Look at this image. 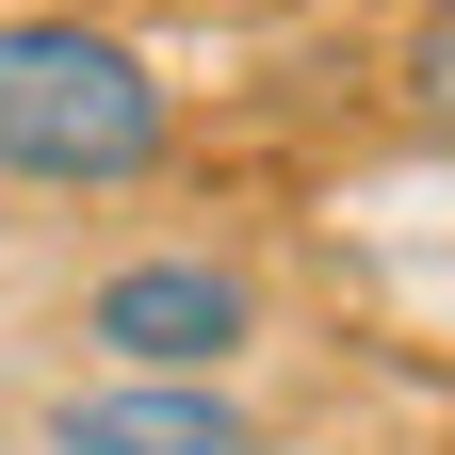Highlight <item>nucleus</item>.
<instances>
[{
    "mask_svg": "<svg viewBox=\"0 0 455 455\" xmlns=\"http://www.w3.org/2000/svg\"><path fill=\"white\" fill-rule=\"evenodd\" d=\"M163 163V82L147 49H114L82 17H0V180H66V196H131Z\"/></svg>",
    "mask_w": 455,
    "mask_h": 455,
    "instance_id": "nucleus-1",
    "label": "nucleus"
},
{
    "mask_svg": "<svg viewBox=\"0 0 455 455\" xmlns=\"http://www.w3.org/2000/svg\"><path fill=\"white\" fill-rule=\"evenodd\" d=\"M82 341H114V358H147V374L196 390L228 341H244V276H228V260H131V276L82 293Z\"/></svg>",
    "mask_w": 455,
    "mask_h": 455,
    "instance_id": "nucleus-2",
    "label": "nucleus"
},
{
    "mask_svg": "<svg viewBox=\"0 0 455 455\" xmlns=\"http://www.w3.org/2000/svg\"><path fill=\"white\" fill-rule=\"evenodd\" d=\"M49 439H66V455H260L244 407H228V390H180V374H147V390H66Z\"/></svg>",
    "mask_w": 455,
    "mask_h": 455,
    "instance_id": "nucleus-3",
    "label": "nucleus"
},
{
    "mask_svg": "<svg viewBox=\"0 0 455 455\" xmlns=\"http://www.w3.org/2000/svg\"><path fill=\"white\" fill-rule=\"evenodd\" d=\"M407 82H423V114L455 131V0H423V33H407Z\"/></svg>",
    "mask_w": 455,
    "mask_h": 455,
    "instance_id": "nucleus-4",
    "label": "nucleus"
}]
</instances>
